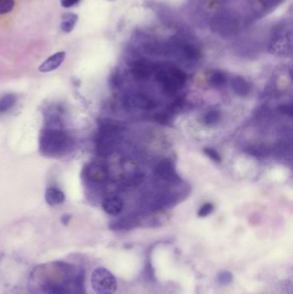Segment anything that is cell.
<instances>
[{"label":"cell","mask_w":293,"mask_h":294,"mask_svg":"<svg viewBox=\"0 0 293 294\" xmlns=\"http://www.w3.org/2000/svg\"><path fill=\"white\" fill-rule=\"evenodd\" d=\"M39 146L42 155L57 159L71 153L74 142L71 136L63 130L45 128L40 134Z\"/></svg>","instance_id":"6da1fadb"},{"label":"cell","mask_w":293,"mask_h":294,"mask_svg":"<svg viewBox=\"0 0 293 294\" xmlns=\"http://www.w3.org/2000/svg\"><path fill=\"white\" fill-rule=\"evenodd\" d=\"M164 54L173 55L186 62H195L201 57L197 47L184 36H172L164 43Z\"/></svg>","instance_id":"7a4b0ae2"},{"label":"cell","mask_w":293,"mask_h":294,"mask_svg":"<svg viewBox=\"0 0 293 294\" xmlns=\"http://www.w3.org/2000/svg\"><path fill=\"white\" fill-rule=\"evenodd\" d=\"M292 48V31L287 23H281L273 30L271 36L268 49L276 56L286 57L291 54Z\"/></svg>","instance_id":"3957f363"},{"label":"cell","mask_w":293,"mask_h":294,"mask_svg":"<svg viewBox=\"0 0 293 294\" xmlns=\"http://www.w3.org/2000/svg\"><path fill=\"white\" fill-rule=\"evenodd\" d=\"M185 73L176 66H162L157 71L156 79L168 93H174L184 86Z\"/></svg>","instance_id":"277c9868"},{"label":"cell","mask_w":293,"mask_h":294,"mask_svg":"<svg viewBox=\"0 0 293 294\" xmlns=\"http://www.w3.org/2000/svg\"><path fill=\"white\" fill-rule=\"evenodd\" d=\"M210 26L213 32L219 34L223 37H230L239 31L241 21L236 13L230 11H224L217 13L212 18Z\"/></svg>","instance_id":"5b68a950"},{"label":"cell","mask_w":293,"mask_h":294,"mask_svg":"<svg viewBox=\"0 0 293 294\" xmlns=\"http://www.w3.org/2000/svg\"><path fill=\"white\" fill-rule=\"evenodd\" d=\"M91 285L97 294H114L117 281L114 274L104 267H98L91 275Z\"/></svg>","instance_id":"8992f818"},{"label":"cell","mask_w":293,"mask_h":294,"mask_svg":"<svg viewBox=\"0 0 293 294\" xmlns=\"http://www.w3.org/2000/svg\"><path fill=\"white\" fill-rule=\"evenodd\" d=\"M116 129L112 125H105L99 133L97 140V151L100 154L105 155L110 153L114 144V134Z\"/></svg>","instance_id":"52a82bcc"},{"label":"cell","mask_w":293,"mask_h":294,"mask_svg":"<svg viewBox=\"0 0 293 294\" xmlns=\"http://www.w3.org/2000/svg\"><path fill=\"white\" fill-rule=\"evenodd\" d=\"M125 103L129 108L149 110L154 108V102L144 94L134 93L126 96Z\"/></svg>","instance_id":"ba28073f"},{"label":"cell","mask_w":293,"mask_h":294,"mask_svg":"<svg viewBox=\"0 0 293 294\" xmlns=\"http://www.w3.org/2000/svg\"><path fill=\"white\" fill-rule=\"evenodd\" d=\"M154 67L146 60H135L131 65V72L135 78L144 80L150 78L153 72Z\"/></svg>","instance_id":"9c48e42d"},{"label":"cell","mask_w":293,"mask_h":294,"mask_svg":"<svg viewBox=\"0 0 293 294\" xmlns=\"http://www.w3.org/2000/svg\"><path fill=\"white\" fill-rule=\"evenodd\" d=\"M65 58L66 52H58L56 54H53L39 66L40 72L46 73L57 69L63 62Z\"/></svg>","instance_id":"30bf717a"},{"label":"cell","mask_w":293,"mask_h":294,"mask_svg":"<svg viewBox=\"0 0 293 294\" xmlns=\"http://www.w3.org/2000/svg\"><path fill=\"white\" fill-rule=\"evenodd\" d=\"M282 2L283 0H251L252 11L254 14H266Z\"/></svg>","instance_id":"8fae6325"},{"label":"cell","mask_w":293,"mask_h":294,"mask_svg":"<svg viewBox=\"0 0 293 294\" xmlns=\"http://www.w3.org/2000/svg\"><path fill=\"white\" fill-rule=\"evenodd\" d=\"M103 210L110 215H118L124 208V202L116 196H111L105 199L102 202Z\"/></svg>","instance_id":"7c38bea8"},{"label":"cell","mask_w":293,"mask_h":294,"mask_svg":"<svg viewBox=\"0 0 293 294\" xmlns=\"http://www.w3.org/2000/svg\"><path fill=\"white\" fill-rule=\"evenodd\" d=\"M155 174L164 179H171L176 176L175 166L171 160H163L155 167Z\"/></svg>","instance_id":"4fadbf2b"},{"label":"cell","mask_w":293,"mask_h":294,"mask_svg":"<svg viewBox=\"0 0 293 294\" xmlns=\"http://www.w3.org/2000/svg\"><path fill=\"white\" fill-rule=\"evenodd\" d=\"M45 200L47 203L50 206L62 204L66 200L65 193L60 189L50 187L46 190Z\"/></svg>","instance_id":"5bb4252c"},{"label":"cell","mask_w":293,"mask_h":294,"mask_svg":"<svg viewBox=\"0 0 293 294\" xmlns=\"http://www.w3.org/2000/svg\"><path fill=\"white\" fill-rule=\"evenodd\" d=\"M231 87L233 89L234 92L240 96H244L248 95L250 86L248 82L242 77H236L231 82Z\"/></svg>","instance_id":"9a60e30c"},{"label":"cell","mask_w":293,"mask_h":294,"mask_svg":"<svg viewBox=\"0 0 293 294\" xmlns=\"http://www.w3.org/2000/svg\"><path fill=\"white\" fill-rule=\"evenodd\" d=\"M61 18H62L61 24H60L61 30L66 33L72 32V30L74 29L75 24H77V22H78V15H76L72 12H68V13H65L64 15H62Z\"/></svg>","instance_id":"2e32d148"},{"label":"cell","mask_w":293,"mask_h":294,"mask_svg":"<svg viewBox=\"0 0 293 294\" xmlns=\"http://www.w3.org/2000/svg\"><path fill=\"white\" fill-rule=\"evenodd\" d=\"M16 102V96L14 94H6L0 98V114L9 110Z\"/></svg>","instance_id":"e0dca14e"},{"label":"cell","mask_w":293,"mask_h":294,"mask_svg":"<svg viewBox=\"0 0 293 294\" xmlns=\"http://www.w3.org/2000/svg\"><path fill=\"white\" fill-rule=\"evenodd\" d=\"M88 175L90 179L96 182H100L105 178L104 170L99 165H91L88 171Z\"/></svg>","instance_id":"ac0fdd59"},{"label":"cell","mask_w":293,"mask_h":294,"mask_svg":"<svg viewBox=\"0 0 293 294\" xmlns=\"http://www.w3.org/2000/svg\"><path fill=\"white\" fill-rule=\"evenodd\" d=\"M226 82V76L224 72H215L210 78V84L214 87H220Z\"/></svg>","instance_id":"d6986e66"},{"label":"cell","mask_w":293,"mask_h":294,"mask_svg":"<svg viewBox=\"0 0 293 294\" xmlns=\"http://www.w3.org/2000/svg\"><path fill=\"white\" fill-rule=\"evenodd\" d=\"M219 119H220V113L219 111H216V110L208 112L204 118L205 124L207 126L215 125L216 123H218Z\"/></svg>","instance_id":"ffe728a7"},{"label":"cell","mask_w":293,"mask_h":294,"mask_svg":"<svg viewBox=\"0 0 293 294\" xmlns=\"http://www.w3.org/2000/svg\"><path fill=\"white\" fill-rule=\"evenodd\" d=\"M15 5L14 0H0V15L11 12Z\"/></svg>","instance_id":"44dd1931"},{"label":"cell","mask_w":293,"mask_h":294,"mask_svg":"<svg viewBox=\"0 0 293 294\" xmlns=\"http://www.w3.org/2000/svg\"><path fill=\"white\" fill-rule=\"evenodd\" d=\"M213 210V205L212 203H206L204 204L202 207L200 208V210L198 212V215L203 218V217H207L209 215L210 213H212Z\"/></svg>","instance_id":"7402d4cb"},{"label":"cell","mask_w":293,"mask_h":294,"mask_svg":"<svg viewBox=\"0 0 293 294\" xmlns=\"http://www.w3.org/2000/svg\"><path fill=\"white\" fill-rule=\"evenodd\" d=\"M204 153H206L210 159H213V161H215V162H220L221 161V158L219 156V153H217L213 148L207 147V148L204 149Z\"/></svg>","instance_id":"603a6c76"},{"label":"cell","mask_w":293,"mask_h":294,"mask_svg":"<svg viewBox=\"0 0 293 294\" xmlns=\"http://www.w3.org/2000/svg\"><path fill=\"white\" fill-rule=\"evenodd\" d=\"M218 280L222 285L230 284L231 282V280H232V274L230 273H228V272H223V273H219Z\"/></svg>","instance_id":"cb8c5ba5"},{"label":"cell","mask_w":293,"mask_h":294,"mask_svg":"<svg viewBox=\"0 0 293 294\" xmlns=\"http://www.w3.org/2000/svg\"><path fill=\"white\" fill-rule=\"evenodd\" d=\"M278 112L280 114L288 115V116L291 117L293 114L292 106L290 105V104H281L278 107Z\"/></svg>","instance_id":"d4e9b609"},{"label":"cell","mask_w":293,"mask_h":294,"mask_svg":"<svg viewBox=\"0 0 293 294\" xmlns=\"http://www.w3.org/2000/svg\"><path fill=\"white\" fill-rule=\"evenodd\" d=\"M80 1L81 0H60V3H61V6L65 8H69V7L78 5Z\"/></svg>","instance_id":"484cf974"},{"label":"cell","mask_w":293,"mask_h":294,"mask_svg":"<svg viewBox=\"0 0 293 294\" xmlns=\"http://www.w3.org/2000/svg\"><path fill=\"white\" fill-rule=\"evenodd\" d=\"M1 258H2V255H1V254H0V260H1Z\"/></svg>","instance_id":"4316f807"}]
</instances>
